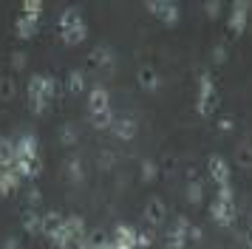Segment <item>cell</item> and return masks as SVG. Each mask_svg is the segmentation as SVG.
<instances>
[{"label": "cell", "mask_w": 252, "mask_h": 249, "mask_svg": "<svg viewBox=\"0 0 252 249\" xmlns=\"http://www.w3.org/2000/svg\"><path fill=\"white\" fill-rule=\"evenodd\" d=\"M23 229L29 235H43V215L37 210H26L23 213Z\"/></svg>", "instance_id": "21"}, {"label": "cell", "mask_w": 252, "mask_h": 249, "mask_svg": "<svg viewBox=\"0 0 252 249\" xmlns=\"http://www.w3.org/2000/svg\"><path fill=\"white\" fill-rule=\"evenodd\" d=\"M57 96V79L51 74H34L29 79V99H54Z\"/></svg>", "instance_id": "2"}, {"label": "cell", "mask_w": 252, "mask_h": 249, "mask_svg": "<svg viewBox=\"0 0 252 249\" xmlns=\"http://www.w3.org/2000/svg\"><path fill=\"white\" fill-rule=\"evenodd\" d=\"M195 111H198V116H204V119H210L213 113L218 111V91L216 85H213V77L210 74H201L198 77V96H195Z\"/></svg>", "instance_id": "1"}, {"label": "cell", "mask_w": 252, "mask_h": 249, "mask_svg": "<svg viewBox=\"0 0 252 249\" xmlns=\"http://www.w3.org/2000/svg\"><path fill=\"white\" fill-rule=\"evenodd\" d=\"M145 9H148L156 20L164 23V26H176L179 17H182L179 3H170V0H148V3H145Z\"/></svg>", "instance_id": "3"}, {"label": "cell", "mask_w": 252, "mask_h": 249, "mask_svg": "<svg viewBox=\"0 0 252 249\" xmlns=\"http://www.w3.org/2000/svg\"><path fill=\"white\" fill-rule=\"evenodd\" d=\"M111 241H114L116 249H136V229L130 224H116Z\"/></svg>", "instance_id": "9"}, {"label": "cell", "mask_w": 252, "mask_h": 249, "mask_svg": "<svg viewBox=\"0 0 252 249\" xmlns=\"http://www.w3.org/2000/svg\"><path fill=\"white\" fill-rule=\"evenodd\" d=\"M85 37H88V26H85V23H82L80 29L68 31V34H60V40H63L65 45H80L82 40H85Z\"/></svg>", "instance_id": "30"}, {"label": "cell", "mask_w": 252, "mask_h": 249, "mask_svg": "<svg viewBox=\"0 0 252 249\" xmlns=\"http://www.w3.org/2000/svg\"><path fill=\"white\" fill-rule=\"evenodd\" d=\"M111 133H114L119 142H130V139H136L139 124H136V119H130V116H116L114 124H111Z\"/></svg>", "instance_id": "8"}, {"label": "cell", "mask_w": 252, "mask_h": 249, "mask_svg": "<svg viewBox=\"0 0 252 249\" xmlns=\"http://www.w3.org/2000/svg\"><path fill=\"white\" fill-rule=\"evenodd\" d=\"M213 62H218V65H224V62H227V45L218 43L216 48H213Z\"/></svg>", "instance_id": "37"}, {"label": "cell", "mask_w": 252, "mask_h": 249, "mask_svg": "<svg viewBox=\"0 0 252 249\" xmlns=\"http://www.w3.org/2000/svg\"><path fill=\"white\" fill-rule=\"evenodd\" d=\"M14 158H17V150H14V142L0 136V170H12Z\"/></svg>", "instance_id": "18"}, {"label": "cell", "mask_w": 252, "mask_h": 249, "mask_svg": "<svg viewBox=\"0 0 252 249\" xmlns=\"http://www.w3.org/2000/svg\"><path fill=\"white\" fill-rule=\"evenodd\" d=\"M247 23H250V3L247 0H235L232 3V14H229V34L241 37L247 31Z\"/></svg>", "instance_id": "5"}, {"label": "cell", "mask_w": 252, "mask_h": 249, "mask_svg": "<svg viewBox=\"0 0 252 249\" xmlns=\"http://www.w3.org/2000/svg\"><path fill=\"white\" fill-rule=\"evenodd\" d=\"M145 218H148V224L153 226V229L164 226V221H167V204H164V198L150 195V201L145 204Z\"/></svg>", "instance_id": "7"}, {"label": "cell", "mask_w": 252, "mask_h": 249, "mask_svg": "<svg viewBox=\"0 0 252 249\" xmlns=\"http://www.w3.org/2000/svg\"><path fill=\"white\" fill-rule=\"evenodd\" d=\"M88 119H91V124L96 127V130H105V127L111 130V124H114L116 116H114V111L108 108V111H99V113H88Z\"/></svg>", "instance_id": "24"}, {"label": "cell", "mask_w": 252, "mask_h": 249, "mask_svg": "<svg viewBox=\"0 0 252 249\" xmlns=\"http://www.w3.org/2000/svg\"><path fill=\"white\" fill-rule=\"evenodd\" d=\"M3 249H20V241H17V238H9V241L3 244Z\"/></svg>", "instance_id": "40"}, {"label": "cell", "mask_w": 252, "mask_h": 249, "mask_svg": "<svg viewBox=\"0 0 252 249\" xmlns=\"http://www.w3.org/2000/svg\"><path fill=\"white\" fill-rule=\"evenodd\" d=\"M207 173H210V179L216 181V187H224V184H232V173H229V164L224 156H218V153H213V156L207 158Z\"/></svg>", "instance_id": "6"}, {"label": "cell", "mask_w": 252, "mask_h": 249, "mask_svg": "<svg viewBox=\"0 0 252 249\" xmlns=\"http://www.w3.org/2000/svg\"><path fill=\"white\" fill-rule=\"evenodd\" d=\"M187 232H190V221L179 215L176 218V226L170 229V241H167V249H184L187 247Z\"/></svg>", "instance_id": "10"}, {"label": "cell", "mask_w": 252, "mask_h": 249, "mask_svg": "<svg viewBox=\"0 0 252 249\" xmlns=\"http://www.w3.org/2000/svg\"><path fill=\"white\" fill-rule=\"evenodd\" d=\"M216 198H221V201H235V190H232V184H224V187H218Z\"/></svg>", "instance_id": "36"}, {"label": "cell", "mask_w": 252, "mask_h": 249, "mask_svg": "<svg viewBox=\"0 0 252 249\" xmlns=\"http://www.w3.org/2000/svg\"><path fill=\"white\" fill-rule=\"evenodd\" d=\"M247 249H252V229L247 232Z\"/></svg>", "instance_id": "42"}, {"label": "cell", "mask_w": 252, "mask_h": 249, "mask_svg": "<svg viewBox=\"0 0 252 249\" xmlns=\"http://www.w3.org/2000/svg\"><path fill=\"white\" fill-rule=\"evenodd\" d=\"M37 147H40V142H37V136H34V133H23L20 139H17V142H14L17 158H40Z\"/></svg>", "instance_id": "11"}, {"label": "cell", "mask_w": 252, "mask_h": 249, "mask_svg": "<svg viewBox=\"0 0 252 249\" xmlns=\"http://www.w3.org/2000/svg\"><path fill=\"white\" fill-rule=\"evenodd\" d=\"M20 176L14 170H0V195H12L17 187H20Z\"/></svg>", "instance_id": "20"}, {"label": "cell", "mask_w": 252, "mask_h": 249, "mask_svg": "<svg viewBox=\"0 0 252 249\" xmlns=\"http://www.w3.org/2000/svg\"><path fill=\"white\" fill-rule=\"evenodd\" d=\"M218 130H221V133H232V130H235V119H232V116H221V119H218Z\"/></svg>", "instance_id": "38"}, {"label": "cell", "mask_w": 252, "mask_h": 249, "mask_svg": "<svg viewBox=\"0 0 252 249\" xmlns=\"http://www.w3.org/2000/svg\"><path fill=\"white\" fill-rule=\"evenodd\" d=\"M26 201L32 204V207H40V201H43V192H40V187H37V184H32V187L26 190Z\"/></svg>", "instance_id": "33"}, {"label": "cell", "mask_w": 252, "mask_h": 249, "mask_svg": "<svg viewBox=\"0 0 252 249\" xmlns=\"http://www.w3.org/2000/svg\"><path fill=\"white\" fill-rule=\"evenodd\" d=\"M232 158H235V164H241V167H252V142H241L235 147Z\"/></svg>", "instance_id": "27"}, {"label": "cell", "mask_w": 252, "mask_h": 249, "mask_svg": "<svg viewBox=\"0 0 252 249\" xmlns=\"http://www.w3.org/2000/svg\"><path fill=\"white\" fill-rule=\"evenodd\" d=\"M26 65H29V54H26V51H14L12 54V68L14 71H26Z\"/></svg>", "instance_id": "32"}, {"label": "cell", "mask_w": 252, "mask_h": 249, "mask_svg": "<svg viewBox=\"0 0 252 249\" xmlns=\"http://www.w3.org/2000/svg\"><path fill=\"white\" fill-rule=\"evenodd\" d=\"M161 176V167H159V161H153V158H145L142 161V181L145 184H153V181Z\"/></svg>", "instance_id": "28"}, {"label": "cell", "mask_w": 252, "mask_h": 249, "mask_svg": "<svg viewBox=\"0 0 252 249\" xmlns=\"http://www.w3.org/2000/svg\"><path fill=\"white\" fill-rule=\"evenodd\" d=\"M187 201L193 204V207H198V204L204 201V184H201L198 179L187 184Z\"/></svg>", "instance_id": "29"}, {"label": "cell", "mask_w": 252, "mask_h": 249, "mask_svg": "<svg viewBox=\"0 0 252 249\" xmlns=\"http://www.w3.org/2000/svg\"><path fill=\"white\" fill-rule=\"evenodd\" d=\"M37 23H40V20H32V17L20 14V17L14 20V34H17L20 40H32V37L37 34Z\"/></svg>", "instance_id": "19"}, {"label": "cell", "mask_w": 252, "mask_h": 249, "mask_svg": "<svg viewBox=\"0 0 252 249\" xmlns=\"http://www.w3.org/2000/svg\"><path fill=\"white\" fill-rule=\"evenodd\" d=\"M77 249H99V247H96V244H91V241L85 238V241H82V244H80V247H77Z\"/></svg>", "instance_id": "41"}, {"label": "cell", "mask_w": 252, "mask_h": 249, "mask_svg": "<svg viewBox=\"0 0 252 249\" xmlns=\"http://www.w3.org/2000/svg\"><path fill=\"white\" fill-rule=\"evenodd\" d=\"M204 11H207V17H210V20H218V14H221V3H218V0H207Z\"/></svg>", "instance_id": "35"}, {"label": "cell", "mask_w": 252, "mask_h": 249, "mask_svg": "<svg viewBox=\"0 0 252 249\" xmlns=\"http://www.w3.org/2000/svg\"><path fill=\"white\" fill-rule=\"evenodd\" d=\"M65 176H68V181H74V184H80V181L85 179L82 161L77 156H68V161H65Z\"/></svg>", "instance_id": "23"}, {"label": "cell", "mask_w": 252, "mask_h": 249, "mask_svg": "<svg viewBox=\"0 0 252 249\" xmlns=\"http://www.w3.org/2000/svg\"><path fill=\"white\" fill-rule=\"evenodd\" d=\"M114 62H116L114 51L105 48V45H96L91 54H88V65L91 68H108V71H114Z\"/></svg>", "instance_id": "12"}, {"label": "cell", "mask_w": 252, "mask_h": 249, "mask_svg": "<svg viewBox=\"0 0 252 249\" xmlns=\"http://www.w3.org/2000/svg\"><path fill=\"white\" fill-rule=\"evenodd\" d=\"M111 102H108V91L102 85H94L88 91V113H99V111H108Z\"/></svg>", "instance_id": "15"}, {"label": "cell", "mask_w": 252, "mask_h": 249, "mask_svg": "<svg viewBox=\"0 0 252 249\" xmlns=\"http://www.w3.org/2000/svg\"><path fill=\"white\" fill-rule=\"evenodd\" d=\"M77 142H80L77 124H63V127H60V145L63 147H77Z\"/></svg>", "instance_id": "26"}, {"label": "cell", "mask_w": 252, "mask_h": 249, "mask_svg": "<svg viewBox=\"0 0 252 249\" xmlns=\"http://www.w3.org/2000/svg\"><path fill=\"white\" fill-rule=\"evenodd\" d=\"M63 226H65V215L54 213V210H51V213H43V235H46L48 241L57 235Z\"/></svg>", "instance_id": "17"}, {"label": "cell", "mask_w": 252, "mask_h": 249, "mask_svg": "<svg viewBox=\"0 0 252 249\" xmlns=\"http://www.w3.org/2000/svg\"><path fill=\"white\" fill-rule=\"evenodd\" d=\"M136 79H139V88L148 91V93H156V91L161 88L159 74H156L150 65H142V68H139V71H136Z\"/></svg>", "instance_id": "14"}, {"label": "cell", "mask_w": 252, "mask_h": 249, "mask_svg": "<svg viewBox=\"0 0 252 249\" xmlns=\"http://www.w3.org/2000/svg\"><path fill=\"white\" fill-rule=\"evenodd\" d=\"M85 88H88V79H85V74H82L80 68H74V71L68 74V91L74 93V96H80Z\"/></svg>", "instance_id": "25"}, {"label": "cell", "mask_w": 252, "mask_h": 249, "mask_svg": "<svg viewBox=\"0 0 252 249\" xmlns=\"http://www.w3.org/2000/svg\"><path fill=\"white\" fill-rule=\"evenodd\" d=\"M82 14H80V9H65L63 14H60V23H57V29H60V34H68V31H74V29H80L82 26Z\"/></svg>", "instance_id": "16"}, {"label": "cell", "mask_w": 252, "mask_h": 249, "mask_svg": "<svg viewBox=\"0 0 252 249\" xmlns=\"http://www.w3.org/2000/svg\"><path fill=\"white\" fill-rule=\"evenodd\" d=\"M153 247V232L145 229V232H136V249H148Z\"/></svg>", "instance_id": "34"}, {"label": "cell", "mask_w": 252, "mask_h": 249, "mask_svg": "<svg viewBox=\"0 0 252 249\" xmlns=\"http://www.w3.org/2000/svg\"><path fill=\"white\" fill-rule=\"evenodd\" d=\"M14 96H17V82H14V77H0V102L9 105V102H14Z\"/></svg>", "instance_id": "22"}, {"label": "cell", "mask_w": 252, "mask_h": 249, "mask_svg": "<svg viewBox=\"0 0 252 249\" xmlns=\"http://www.w3.org/2000/svg\"><path fill=\"white\" fill-rule=\"evenodd\" d=\"M65 232H68L71 244L80 247L85 241V218L82 215H65Z\"/></svg>", "instance_id": "13"}, {"label": "cell", "mask_w": 252, "mask_h": 249, "mask_svg": "<svg viewBox=\"0 0 252 249\" xmlns=\"http://www.w3.org/2000/svg\"><path fill=\"white\" fill-rule=\"evenodd\" d=\"M187 241H195V244H201V241H204V229H201V226H193V224H190Z\"/></svg>", "instance_id": "39"}, {"label": "cell", "mask_w": 252, "mask_h": 249, "mask_svg": "<svg viewBox=\"0 0 252 249\" xmlns=\"http://www.w3.org/2000/svg\"><path fill=\"white\" fill-rule=\"evenodd\" d=\"M210 221L216 226H232L235 224V201H221V198H213L210 201Z\"/></svg>", "instance_id": "4"}, {"label": "cell", "mask_w": 252, "mask_h": 249, "mask_svg": "<svg viewBox=\"0 0 252 249\" xmlns=\"http://www.w3.org/2000/svg\"><path fill=\"white\" fill-rule=\"evenodd\" d=\"M23 14L32 20H40L43 14V0H23Z\"/></svg>", "instance_id": "31"}]
</instances>
